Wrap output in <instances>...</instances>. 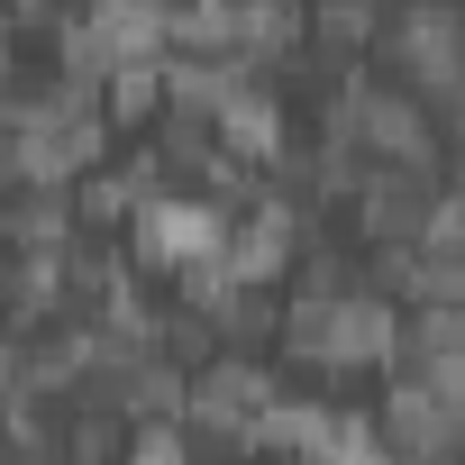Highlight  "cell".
I'll use <instances>...</instances> for the list:
<instances>
[{"mask_svg": "<svg viewBox=\"0 0 465 465\" xmlns=\"http://www.w3.org/2000/svg\"><path fill=\"white\" fill-rule=\"evenodd\" d=\"M101 92H110L101 110H119V119H146V110L164 101V64H155V55H146V64H110V83H101Z\"/></svg>", "mask_w": 465, "mask_h": 465, "instance_id": "obj_11", "label": "cell"}, {"mask_svg": "<svg viewBox=\"0 0 465 465\" xmlns=\"http://www.w3.org/2000/svg\"><path fill=\"white\" fill-rule=\"evenodd\" d=\"M0 292H10V320H46L64 302V256H19L0 274Z\"/></svg>", "mask_w": 465, "mask_h": 465, "instance_id": "obj_10", "label": "cell"}, {"mask_svg": "<svg viewBox=\"0 0 465 465\" xmlns=\"http://www.w3.org/2000/svg\"><path fill=\"white\" fill-rule=\"evenodd\" d=\"M128 247H137L155 274H201V265H219V247H228V219H219V201H201V192H155V201L128 219Z\"/></svg>", "mask_w": 465, "mask_h": 465, "instance_id": "obj_2", "label": "cell"}, {"mask_svg": "<svg viewBox=\"0 0 465 465\" xmlns=\"http://www.w3.org/2000/svg\"><path fill=\"white\" fill-rule=\"evenodd\" d=\"M64 192H19L10 201V247L19 256H64Z\"/></svg>", "mask_w": 465, "mask_h": 465, "instance_id": "obj_8", "label": "cell"}, {"mask_svg": "<svg viewBox=\"0 0 465 465\" xmlns=\"http://www.w3.org/2000/svg\"><path fill=\"white\" fill-rule=\"evenodd\" d=\"M320 37H338V46H356V37H374V19H365V10H320Z\"/></svg>", "mask_w": 465, "mask_h": 465, "instance_id": "obj_13", "label": "cell"}, {"mask_svg": "<svg viewBox=\"0 0 465 465\" xmlns=\"http://www.w3.org/2000/svg\"><path fill=\"white\" fill-rule=\"evenodd\" d=\"M183 411L201 420V429H219V438H256V420L274 411V374L256 365V356H210L201 374H192V392H183Z\"/></svg>", "mask_w": 465, "mask_h": 465, "instance_id": "obj_3", "label": "cell"}, {"mask_svg": "<svg viewBox=\"0 0 465 465\" xmlns=\"http://www.w3.org/2000/svg\"><path fill=\"white\" fill-rule=\"evenodd\" d=\"M356 201H365V228H374V238H392V247L420 228V183H411V173H365Z\"/></svg>", "mask_w": 465, "mask_h": 465, "instance_id": "obj_9", "label": "cell"}, {"mask_svg": "<svg viewBox=\"0 0 465 465\" xmlns=\"http://www.w3.org/2000/svg\"><path fill=\"white\" fill-rule=\"evenodd\" d=\"M383 429H392V456L447 465V401H438L429 383H392V401H383Z\"/></svg>", "mask_w": 465, "mask_h": 465, "instance_id": "obj_5", "label": "cell"}, {"mask_svg": "<svg viewBox=\"0 0 465 465\" xmlns=\"http://www.w3.org/2000/svg\"><path fill=\"white\" fill-rule=\"evenodd\" d=\"M283 347L302 356V365H383L392 347H401V320H392V302H374V292H302L292 311H283Z\"/></svg>", "mask_w": 465, "mask_h": 465, "instance_id": "obj_1", "label": "cell"}, {"mask_svg": "<svg viewBox=\"0 0 465 465\" xmlns=\"http://www.w3.org/2000/svg\"><path fill=\"white\" fill-rule=\"evenodd\" d=\"M128 465H192V438H183L173 420H146L137 447H128Z\"/></svg>", "mask_w": 465, "mask_h": 465, "instance_id": "obj_12", "label": "cell"}, {"mask_svg": "<svg viewBox=\"0 0 465 465\" xmlns=\"http://www.w3.org/2000/svg\"><path fill=\"white\" fill-rule=\"evenodd\" d=\"M392 46L420 64V83L447 101L456 92V10H411V19H392Z\"/></svg>", "mask_w": 465, "mask_h": 465, "instance_id": "obj_7", "label": "cell"}, {"mask_svg": "<svg viewBox=\"0 0 465 465\" xmlns=\"http://www.w3.org/2000/svg\"><path fill=\"white\" fill-rule=\"evenodd\" d=\"M219 137L238 146V173H247V164H274V155H283V119H274V101H265V83H256V74H247L238 92L219 101Z\"/></svg>", "mask_w": 465, "mask_h": 465, "instance_id": "obj_6", "label": "cell"}, {"mask_svg": "<svg viewBox=\"0 0 465 465\" xmlns=\"http://www.w3.org/2000/svg\"><path fill=\"white\" fill-rule=\"evenodd\" d=\"M292 256V201H256L247 228H228V247H219V283H265L274 265Z\"/></svg>", "mask_w": 465, "mask_h": 465, "instance_id": "obj_4", "label": "cell"}]
</instances>
